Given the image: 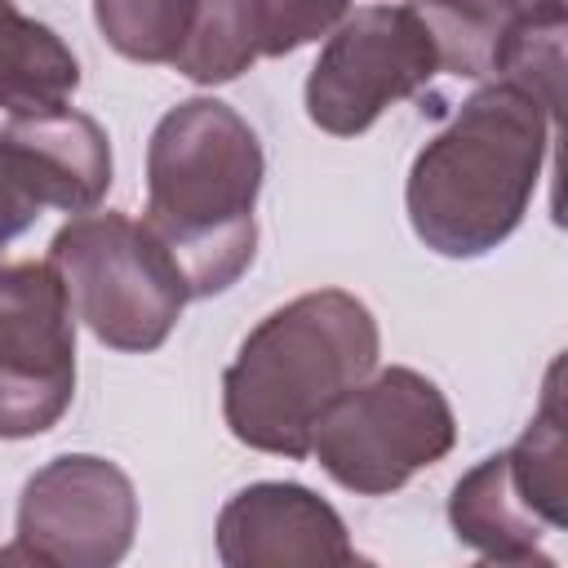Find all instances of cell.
<instances>
[{"label": "cell", "mask_w": 568, "mask_h": 568, "mask_svg": "<svg viewBox=\"0 0 568 568\" xmlns=\"http://www.w3.org/2000/svg\"><path fill=\"white\" fill-rule=\"evenodd\" d=\"M457 444L448 395L417 368L390 364L346 390L311 430V457L359 497H386Z\"/></svg>", "instance_id": "obj_5"}, {"label": "cell", "mask_w": 568, "mask_h": 568, "mask_svg": "<svg viewBox=\"0 0 568 568\" xmlns=\"http://www.w3.org/2000/svg\"><path fill=\"white\" fill-rule=\"evenodd\" d=\"M346 9L320 0H195L169 67L191 84H231L257 58H284L328 36Z\"/></svg>", "instance_id": "obj_10"}, {"label": "cell", "mask_w": 568, "mask_h": 568, "mask_svg": "<svg viewBox=\"0 0 568 568\" xmlns=\"http://www.w3.org/2000/svg\"><path fill=\"white\" fill-rule=\"evenodd\" d=\"M138 537V488L98 453L44 462L18 497V541L49 568H120Z\"/></svg>", "instance_id": "obj_8"}, {"label": "cell", "mask_w": 568, "mask_h": 568, "mask_svg": "<svg viewBox=\"0 0 568 568\" xmlns=\"http://www.w3.org/2000/svg\"><path fill=\"white\" fill-rule=\"evenodd\" d=\"M346 568H377V564H373V559H364V555H351V564H346Z\"/></svg>", "instance_id": "obj_20"}, {"label": "cell", "mask_w": 568, "mask_h": 568, "mask_svg": "<svg viewBox=\"0 0 568 568\" xmlns=\"http://www.w3.org/2000/svg\"><path fill=\"white\" fill-rule=\"evenodd\" d=\"M0 146L13 155L44 209L80 217L93 213L111 186V138L80 106L9 115V124L0 129Z\"/></svg>", "instance_id": "obj_11"}, {"label": "cell", "mask_w": 568, "mask_h": 568, "mask_svg": "<svg viewBox=\"0 0 568 568\" xmlns=\"http://www.w3.org/2000/svg\"><path fill=\"white\" fill-rule=\"evenodd\" d=\"M213 541L222 568H346L355 555L346 519L293 479H257L231 493Z\"/></svg>", "instance_id": "obj_9"}, {"label": "cell", "mask_w": 568, "mask_h": 568, "mask_svg": "<svg viewBox=\"0 0 568 568\" xmlns=\"http://www.w3.org/2000/svg\"><path fill=\"white\" fill-rule=\"evenodd\" d=\"M40 213H44V204H40L36 186L22 178V169L13 164V155L0 146V253L18 235H27Z\"/></svg>", "instance_id": "obj_17"}, {"label": "cell", "mask_w": 568, "mask_h": 568, "mask_svg": "<svg viewBox=\"0 0 568 568\" xmlns=\"http://www.w3.org/2000/svg\"><path fill=\"white\" fill-rule=\"evenodd\" d=\"M262 142L222 98H186L146 142V235L178 266L191 302L226 293L257 253Z\"/></svg>", "instance_id": "obj_1"}, {"label": "cell", "mask_w": 568, "mask_h": 568, "mask_svg": "<svg viewBox=\"0 0 568 568\" xmlns=\"http://www.w3.org/2000/svg\"><path fill=\"white\" fill-rule=\"evenodd\" d=\"M195 0H98L93 22L106 44L133 62H173Z\"/></svg>", "instance_id": "obj_16"}, {"label": "cell", "mask_w": 568, "mask_h": 568, "mask_svg": "<svg viewBox=\"0 0 568 568\" xmlns=\"http://www.w3.org/2000/svg\"><path fill=\"white\" fill-rule=\"evenodd\" d=\"M382 333L346 288L302 293L262 315L222 373L226 430L275 457H311L315 422L377 373Z\"/></svg>", "instance_id": "obj_2"}, {"label": "cell", "mask_w": 568, "mask_h": 568, "mask_svg": "<svg viewBox=\"0 0 568 568\" xmlns=\"http://www.w3.org/2000/svg\"><path fill=\"white\" fill-rule=\"evenodd\" d=\"M75 395V315L49 262H0V439H36Z\"/></svg>", "instance_id": "obj_7"}, {"label": "cell", "mask_w": 568, "mask_h": 568, "mask_svg": "<svg viewBox=\"0 0 568 568\" xmlns=\"http://www.w3.org/2000/svg\"><path fill=\"white\" fill-rule=\"evenodd\" d=\"M439 71V44L417 4H355L324 36L306 75V120L333 138H355L377 115Z\"/></svg>", "instance_id": "obj_6"}, {"label": "cell", "mask_w": 568, "mask_h": 568, "mask_svg": "<svg viewBox=\"0 0 568 568\" xmlns=\"http://www.w3.org/2000/svg\"><path fill=\"white\" fill-rule=\"evenodd\" d=\"M44 262L58 271L75 324L124 355L160 351L191 302L169 253L120 209L67 217Z\"/></svg>", "instance_id": "obj_4"}, {"label": "cell", "mask_w": 568, "mask_h": 568, "mask_svg": "<svg viewBox=\"0 0 568 568\" xmlns=\"http://www.w3.org/2000/svg\"><path fill=\"white\" fill-rule=\"evenodd\" d=\"M0 568H49V564L36 559L22 541H9V546H0Z\"/></svg>", "instance_id": "obj_19"}, {"label": "cell", "mask_w": 568, "mask_h": 568, "mask_svg": "<svg viewBox=\"0 0 568 568\" xmlns=\"http://www.w3.org/2000/svg\"><path fill=\"white\" fill-rule=\"evenodd\" d=\"M555 120L510 84H479L413 155L404 209L439 257H484L524 222Z\"/></svg>", "instance_id": "obj_3"}, {"label": "cell", "mask_w": 568, "mask_h": 568, "mask_svg": "<svg viewBox=\"0 0 568 568\" xmlns=\"http://www.w3.org/2000/svg\"><path fill=\"white\" fill-rule=\"evenodd\" d=\"M470 568H559L546 550H519V555H484Z\"/></svg>", "instance_id": "obj_18"}, {"label": "cell", "mask_w": 568, "mask_h": 568, "mask_svg": "<svg viewBox=\"0 0 568 568\" xmlns=\"http://www.w3.org/2000/svg\"><path fill=\"white\" fill-rule=\"evenodd\" d=\"M80 89V62L67 40L40 18L0 4V111L40 115L71 106Z\"/></svg>", "instance_id": "obj_12"}, {"label": "cell", "mask_w": 568, "mask_h": 568, "mask_svg": "<svg viewBox=\"0 0 568 568\" xmlns=\"http://www.w3.org/2000/svg\"><path fill=\"white\" fill-rule=\"evenodd\" d=\"M564 27L568 13L559 4L501 9L488 49V80L528 93L555 124L564 106Z\"/></svg>", "instance_id": "obj_13"}, {"label": "cell", "mask_w": 568, "mask_h": 568, "mask_svg": "<svg viewBox=\"0 0 568 568\" xmlns=\"http://www.w3.org/2000/svg\"><path fill=\"white\" fill-rule=\"evenodd\" d=\"M448 524L457 532V541L484 550V555H519V550H537L541 541V524L537 515L524 506L510 470H506V453L484 457L479 466H470L448 497Z\"/></svg>", "instance_id": "obj_14"}, {"label": "cell", "mask_w": 568, "mask_h": 568, "mask_svg": "<svg viewBox=\"0 0 568 568\" xmlns=\"http://www.w3.org/2000/svg\"><path fill=\"white\" fill-rule=\"evenodd\" d=\"M506 470L524 497V506L537 515L546 532L564 528V470H568V435H564V408H559V359L550 364L541 408L524 426V435L506 448Z\"/></svg>", "instance_id": "obj_15"}]
</instances>
